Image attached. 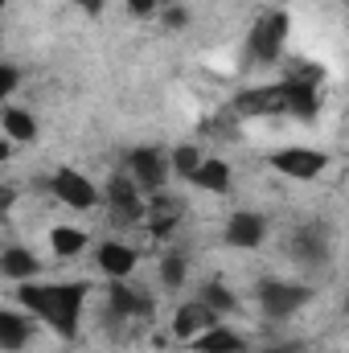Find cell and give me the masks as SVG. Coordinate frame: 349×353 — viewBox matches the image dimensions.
I'll return each instance as SVG.
<instances>
[{"label":"cell","instance_id":"6da1fadb","mask_svg":"<svg viewBox=\"0 0 349 353\" xmlns=\"http://www.w3.org/2000/svg\"><path fill=\"white\" fill-rule=\"evenodd\" d=\"M87 300H90L87 279H54V283L50 279H25V283H17L21 312H29L37 325H46L62 341H74L79 337Z\"/></svg>","mask_w":349,"mask_h":353},{"label":"cell","instance_id":"7a4b0ae2","mask_svg":"<svg viewBox=\"0 0 349 353\" xmlns=\"http://www.w3.org/2000/svg\"><path fill=\"white\" fill-rule=\"evenodd\" d=\"M288 29H292V17L283 8H267L259 21L251 25L247 33V58L255 66H275L283 58V41H288Z\"/></svg>","mask_w":349,"mask_h":353},{"label":"cell","instance_id":"3957f363","mask_svg":"<svg viewBox=\"0 0 349 353\" xmlns=\"http://www.w3.org/2000/svg\"><path fill=\"white\" fill-rule=\"evenodd\" d=\"M317 288L312 283H296V279H263L255 288V304L267 321H288L296 316L304 304H312Z\"/></svg>","mask_w":349,"mask_h":353},{"label":"cell","instance_id":"277c9868","mask_svg":"<svg viewBox=\"0 0 349 353\" xmlns=\"http://www.w3.org/2000/svg\"><path fill=\"white\" fill-rule=\"evenodd\" d=\"M123 173L136 181V189L148 197V193H165V185H169V157L157 148V144H140V148H132L128 152V169Z\"/></svg>","mask_w":349,"mask_h":353},{"label":"cell","instance_id":"5b68a950","mask_svg":"<svg viewBox=\"0 0 349 353\" xmlns=\"http://www.w3.org/2000/svg\"><path fill=\"white\" fill-rule=\"evenodd\" d=\"M267 165L288 181H317V176L329 169V152L321 148H304V144H292V148H279L267 157Z\"/></svg>","mask_w":349,"mask_h":353},{"label":"cell","instance_id":"8992f818","mask_svg":"<svg viewBox=\"0 0 349 353\" xmlns=\"http://www.w3.org/2000/svg\"><path fill=\"white\" fill-rule=\"evenodd\" d=\"M50 193H54V201H62L66 210H94V205L103 201L99 185H94L87 173L70 169V165L54 169V176H50Z\"/></svg>","mask_w":349,"mask_h":353},{"label":"cell","instance_id":"52a82bcc","mask_svg":"<svg viewBox=\"0 0 349 353\" xmlns=\"http://www.w3.org/2000/svg\"><path fill=\"white\" fill-rule=\"evenodd\" d=\"M279 87V111L312 123L317 111H321V90H317V74H296V79H283L275 83Z\"/></svg>","mask_w":349,"mask_h":353},{"label":"cell","instance_id":"ba28073f","mask_svg":"<svg viewBox=\"0 0 349 353\" xmlns=\"http://www.w3.org/2000/svg\"><path fill=\"white\" fill-rule=\"evenodd\" d=\"M103 193V201H107V210L119 218V222H144V210H148V201H144V193L136 189V181L128 173H115L107 181V189H99Z\"/></svg>","mask_w":349,"mask_h":353},{"label":"cell","instance_id":"9c48e42d","mask_svg":"<svg viewBox=\"0 0 349 353\" xmlns=\"http://www.w3.org/2000/svg\"><path fill=\"white\" fill-rule=\"evenodd\" d=\"M222 243L235 247V251H259L263 243H267V218H263L259 210H235L226 218Z\"/></svg>","mask_w":349,"mask_h":353},{"label":"cell","instance_id":"30bf717a","mask_svg":"<svg viewBox=\"0 0 349 353\" xmlns=\"http://www.w3.org/2000/svg\"><path fill=\"white\" fill-rule=\"evenodd\" d=\"M288 251H292V259H296V263L321 267L329 255H333V239H329V230H325L321 222H304V226L292 234Z\"/></svg>","mask_w":349,"mask_h":353},{"label":"cell","instance_id":"8fae6325","mask_svg":"<svg viewBox=\"0 0 349 353\" xmlns=\"http://www.w3.org/2000/svg\"><path fill=\"white\" fill-rule=\"evenodd\" d=\"M94 267L107 275V279H132L136 267H140V251L123 239H107L94 247Z\"/></svg>","mask_w":349,"mask_h":353},{"label":"cell","instance_id":"7c38bea8","mask_svg":"<svg viewBox=\"0 0 349 353\" xmlns=\"http://www.w3.org/2000/svg\"><path fill=\"white\" fill-rule=\"evenodd\" d=\"M37 115L29 111V107H17V103H4L0 107V136L4 140H12L17 148H25V144H33L37 140Z\"/></svg>","mask_w":349,"mask_h":353},{"label":"cell","instance_id":"4fadbf2b","mask_svg":"<svg viewBox=\"0 0 349 353\" xmlns=\"http://www.w3.org/2000/svg\"><path fill=\"white\" fill-rule=\"evenodd\" d=\"M189 350H193V353H243V350H247V341H243V333H239V329H230V325L214 321V325H206L197 337H189Z\"/></svg>","mask_w":349,"mask_h":353},{"label":"cell","instance_id":"5bb4252c","mask_svg":"<svg viewBox=\"0 0 349 353\" xmlns=\"http://www.w3.org/2000/svg\"><path fill=\"white\" fill-rule=\"evenodd\" d=\"M107 308L119 316H152V300L144 292H136L128 279H107Z\"/></svg>","mask_w":349,"mask_h":353},{"label":"cell","instance_id":"9a60e30c","mask_svg":"<svg viewBox=\"0 0 349 353\" xmlns=\"http://www.w3.org/2000/svg\"><path fill=\"white\" fill-rule=\"evenodd\" d=\"M189 185L193 189H201V193H230V185H235V169H230V161H222V157H201V165L193 169L189 176Z\"/></svg>","mask_w":349,"mask_h":353},{"label":"cell","instance_id":"2e32d148","mask_svg":"<svg viewBox=\"0 0 349 353\" xmlns=\"http://www.w3.org/2000/svg\"><path fill=\"white\" fill-rule=\"evenodd\" d=\"M33 329L37 321L29 312H17V308H0V350L4 353H17L33 341Z\"/></svg>","mask_w":349,"mask_h":353},{"label":"cell","instance_id":"e0dca14e","mask_svg":"<svg viewBox=\"0 0 349 353\" xmlns=\"http://www.w3.org/2000/svg\"><path fill=\"white\" fill-rule=\"evenodd\" d=\"M214 321H218V316H214L201 300H185L173 312V337L177 341H189V337H197V333H201L206 325H214Z\"/></svg>","mask_w":349,"mask_h":353},{"label":"cell","instance_id":"ac0fdd59","mask_svg":"<svg viewBox=\"0 0 349 353\" xmlns=\"http://www.w3.org/2000/svg\"><path fill=\"white\" fill-rule=\"evenodd\" d=\"M0 275L12 279V283L37 279V275H41V259H37L29 247H8V251H0Z\"/></svg>","mask_w":349,"mask_h":353},{"label":"cell","instance_id":"d6986e66","mask_svg":"<svg viewBox=\"0 0 349 353\" xmlns=\"http://www.w3.org/2000/svg\"><path fill=\"white\" fill-rule=\"evenodd\" d=\"M46 243H50V251H54L58 259H74V255H83V251H87L90 234L83 230V226H66V222H58V226H50Z\"/></svg>","mask_w":349,"mask_h":353},{"label":"cell","instance_id":"ffe728a7","mask_svg":"<svg viewBox=\"0 0 349 353\" xmlns=\"http://www.w3.org/2000/svg\"><path fill=\"white\" fill-rule=\"evenodd\" d=\"M235 115H283L279 111V87H255L235 99Z\"/></svg>","mask_w":349,"mask_h":353},{"label":"cell","instance_id":"44dd1931","mask_svg":"<svg viewBox=\"0 0 349 353\" xmlns=\"http://www.w3.org/2000/svg\"><path fill=\"white\" fill-rule=\"evenodd\" d=\"M197 300L214 312V316H226V312H239V296L226 288V283H206L201 292H197Z\"/></svg>","mask_w":349,"mask_h":353},{"label":"cell","instance_id":"7402d4cb","mask_svg":"<svg viewBox=\"0 0 349 353\" xmlns=\"http://www.w3.org/2000/svg\"><path fill=\"white\" fill-rule=\"evenodd\" d=\"M197 165H201V148L197 144H177L173 152H169V173L181 176V181H189Z\"/></svg>","mask_w":349,"mask_h":353},{"label":"cell","instance_id":"603a6c76","mask_svg":"<svg viewBox=\"0 0 349 353\" xmlns=\"http://www.w3.org/2000/svg\"><path fill=\"white\" fill-rule=\"evenodd\" d=\"M185 275H189V259H185L181 251H169V255L161 259V283H165L169 292H177V288L185 283Z\"/></svg>","mask_w":349,"mask_h":353},{"label":"cell","instance_id":"cb8c5ba5","mask_svg":"<svg viewBox=\"0 0 349 353\" xmlns=\"http://www.w3.org/2000/svg\"><path fill=\"white\" fill-rule=\"evenodd\" d=\"M17 87H21V70L12 62H0V107L17 94Z\"/></svg>","mask_w":349,"mask_h":353},{"label":"cell","instance_id":"d4e9b609","mask_svg":"<svg viewBox=\"0 0 349 353\" xmlns=\"http://www.w3.org/2000/svg\"><path fill=\"white\" fill-rule=\"evenodd\" d=\"M157 17H161L169 29H185V25H189V8H185V4H165Z\"/></svg>","mask_w":349,"mask_h":353},{"label":"cell","instance_id":"484cf974","mask_svg":"<svg viewBox=\"0 0 349 353\" xmlns=\"http://www.w3.org/2000/svg\"><path fill=\"white\" fill-rule=\"evenodd\" d=\"M128 12H132V17H157L161 4H157V0H128Z\"/></svg>","mask_w":349,"mask_h":353},{"label":"cell","instance_id":"4316f807","mask_svg":"<svg viewBox=\"0 0 349 353\" xmlns=\"http://www.w3.org/2000/svg\"><path fill=\"white\" fill-rule=\"evenodd\" d=\"M87 17H103V8H107V0H74Z\"/></svg>","mask_w":349,"mask_h":353},{"label":"cell","instance_id":"83f0119b","mask_svg":"<svg viewBox=\"0 0 349 353\" xmlns=\"http://www.w3.org/2000/svg\"><path fill=\"white\" fill-rule=\"evenodd\" d=\"M12 201H17V189H12V185H0V214H4Z\"/></svg>","mask_w":349,"mask_h":353},{"label":"cell","instance_id":"f1b7e54d","mask_svg":"<svg viewBox=\"0 0 349 353\" xmlns=\"http://www.w3.org/2000/svg\"><path fill=\"white\" fill-rule=\"evenodd\" d=\"M12 152H17V144H12V140H4V136H0V165H4V161H12Z\"/></svg>","mask_w":349,"mask_h":353},{"label":"cell","instance_id":"f546056e","mask_svg":"<svg viewBox=\"0 0 349 353\" xmlns=\"http://www.w3.org/2000/svg\"><path fill=\"white\" fill-rule=\"evenodd\" d=\"M267 353H300V350H296V345H271Z\"/></svg>","mask_w":349,"mask_h":353},{"label":"cell","instance_id":"4dcf8cb0","mask_svg":"<svg viewBox=\"0 0 349 353\" xmlns=\"http://www.w3.org/2000/svg\"><path fill=\"white\" fill-rule=\"evenodd\" d=\"M157 4H161V8H165V4H181V0H157Z\"/></svg>","mask_w":349,"mask_h":353},{"label":"cell","instance_id":"1f68e13d","mask_svg":"<svg viewBox=\"0 0 349 353\" xmlns=\"http://www.w3.org/2000/svg\"><path fill=\"white\" fill-rule=\"evenodd\" d=\"M4 4H8V0H0V8H4Z\"/></svg>","mask_w":349,"mask_h":353}]
</instances>
